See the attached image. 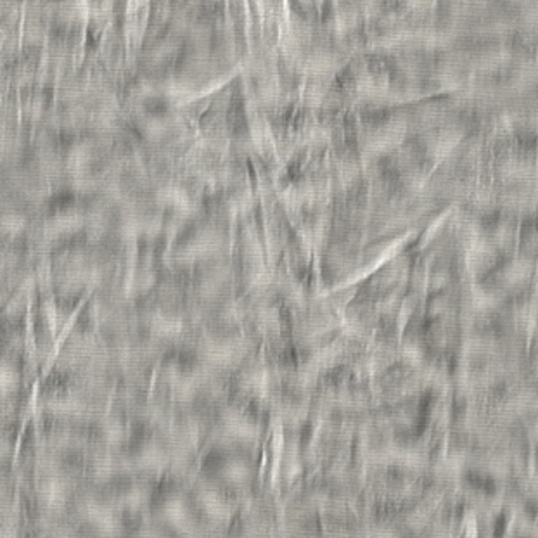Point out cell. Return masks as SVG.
<instances>
[{
    "label": "cell",
    "instance_id": "obj_2",
    "mask_svg": "<svg viewBox=\"0 0 538 538\" xmlns=\"http://www.w3.org/2000/svg\"><path fill=\"white\" fill-rule=\"evenodd\" d=\"M25 216L19 215V213H8L0 218V229L6 234H16L19 230L25 229Z\"/></svg>",
    "mask_w": 538,
    "mask_h": 538
},
{
    "label": "cell",
    "instance_id": "obj_1",
    "mask_svg": "<svg viewBox=\"0 0 538 538\" xmlns=\"http://www.w3.org/2000/svg\"><path fill=\"white\" fill-rule=\"evenodd\" d=\"M280 452H282V428L276 424L270 429L267 442L263 445V460H262V478H269L273 482L276 471H279Z\"/></svg>",
    "mask_w": 538,
    "mask_h": 538
}]
</instances>
